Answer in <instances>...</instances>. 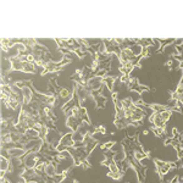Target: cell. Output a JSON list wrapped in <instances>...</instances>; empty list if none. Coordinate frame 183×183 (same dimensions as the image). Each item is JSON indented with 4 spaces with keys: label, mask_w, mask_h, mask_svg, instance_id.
<instances>
[{
    "label": "cell",
    "mask_w": 183,
    "mask_h": 183,
    "mask_svg": "<svg viewBox=\"0 0 183 183\" xmlns=\"http://www.w3.org/2000/svg\"><path fill=\"white\" fill-rule=\"evenodd\" d=\"M154 164H155L156 172L159 173L160 178L164 180V177L171 171V162H166V161H161V160L154 159Z\"/></svg>",
    "instance_id": "6da1fadb"
},
{
    "label": "cell",
    "mask_w": 183,
    "mask_h": 183,
    "mask_svg": "<svg viewBox=\"0 0 183 183\" xmlns=\"http://www.w3.org/2000/svg\"><path fill=\"white\" fill-rule=\"evenodd\" d=\"M134 59H136V55L133 54L131 46H127V48L121 49V51H120V54H118V61H120L121 65L129 64V62H132Z\"/></svg>",
    "instance_id": "7a4b0ae2"
},
{
    "label": "cell",
    "mask_w": 183,
    "mask_h": 183,
    "mask_svg": "<svg viewBox=\"0 0 183 183\" xmlns=\"http://www.w3.org/2000/svg\"><path fill=\"white\" fill-rule=\"evenodd\" d=\"M82 123H83V121H82L79 117H75V116H69V117H66V122H65L66 127L70 128L71 132H77Z\"/></svg>",
    "instance_id": "3957f363"
},
{
    "label": "cell",
    "mask_w": 183,
    "mask_h": 183,
    "mask_svg": "<svg viewBox=\"0 0 183 183\" xmlns=\"http://www.w3.org/2000/svg\"><path fill=\"white\" fill-rule=\"evenodd\" d=\"M150 123H153L154 127H159V128H165L166 127V121L161 117V115L157 113H152L150 117H149Z\"/></svg>",
    "instance_id": "277c9868"
},
{
    "label": "cell",
    "mask_w": 183,
    "mask_h": 183,
    "mask_svg": "<svg viewBox=\"0 0 183 183\" xmlns=\"http://www.w3.org/2000/svg\"><path fill=\"white\" fill-rule=\"evenodd\" d=\"M44 173H45L46 177H54L55 175H57V166L55 165L54 161H48L46 162Z\"/></svg>",
    "instance_id": "5b68a950"
},
{
    "label": "cell",
    "mask_w": 183,
    "mask_h": 183,
    "mask_svg": "<svg viewBox=\"0 0 183 183\" xmlns=\"http://www.w3.org/2000/svg\"><path fill=\"white\" fill-rule=\"evenodd\" d=\"M116 81H117V78L113 77V76H110V75H108V76H105V77L103 78V83H104V85H105L111 93L115 92V84H116Z\"/></svg>",
    "instance_id": "8992f818"
},
{
    "label": "cell",
    "mask_w": 183,
    "mask_h": 183,
    "mask_svg": "<svg viewBox=\"0 0 183 183\" xmlns=\"http://www.w3.org/2000/svg\"><path fill=\"white\" fill-rule=\"evenodd\" d=\"M60 144L65 145L67 149L73 148V147H75V142H73V139H72V132L64 134V136L61 137V139H60Z\"/></svg>",
    "instance_id": "52a82bcc"
},
{
    "label": "cell",
    "mask_w": 183,
    "mask_h": 183,
    "mask_svg": "<svg viewBox=\"0 0 183 183\" xmlns=\"http://www.w3.org/2000/svg\"><path fill=\"white\" fill-rule=\"evenodd\" d=\"M60 98L62 99L64 101H65V104L67 103V101H70L72 97H73V92H71L69 88H61L60 90H59V94H57Z\"/></svg>",
    "instance_id": "ba28073f"
},
{
    "label": "cell",
    "mask_w": 183,
    "mask_h": 183,
    "mask_svg": "<svg viewBox=\"0 0 183 183\" xmlns=\"http://www.w3.org/2000/svg\"><path fill=\"white\" fill-rule=\"evenodd\" d=\"M97 145H98V139H95V137H93L88 143H85L84 148H85V150H87V153L90 154V153L97 148Z\"/></svg>",
    "instance_id": "9c48e42d"
},
{
    "label": "cell",
    "mask_w": 183,
    "mask_h": 183,
    "mask_svg": "<svg viewBox=\"0 0 183 183\" xmlns=\"http://www.w3.org/2000/svg\"><path fill=\"white\" fill-rule=\"evenodd\" d=\"M37 66H36V64H31V62H25L23 64V70L22 72H25V73H36L37 72Z\"/></svg>",
    "instance_id": "30bf717a"
},
{
    "label": "cell",
    "mask_w": 183,
    "mask_h": 183,
    "mask_svg": "<svg viewBox=\"0 0 183 183\" xmlns=\"http://www.w3.org/2000/svg\"><path fill=\"white\" fill-rule=\"evenodd\" d=\"M25 136L28 137L29 141H32V139H37V138H39V132H38L37 129H34V128H28V129L26 131Z\"/></svg>",
    "instance_id": "8fae6325"
},
{
    "label": "cell",
    "mask_w": 183,
    "mask_h": 183,
    "mask_svg": "<svg viewBox=\"0 0 183 183\" xmlns=\"http://www.w3.org/2000/svg\"><path fill=\"white\" fill-rule=\"evenodd\" d=\"M149 108H150V110H152L153 113H161L162 111L166 110V106H164V105H159V104H150Z\"/></svg>",
    "instance_id": "7c38bea8"
},
{
    "label": "cell",
    "mask_w": 183,
    "mask_h": 183,
    "mask_svg": "<svg viewBox=\"0 0 183 183\" xmlns=\"http://www.w3.org/2000/svg\"><path fill=\"white\" fill-rule=\"evenodd\" d=\"M152 131L154 132V134L156 137H160V138H164V134H165V128H159V127H152Z\"/></svg>",
    "instance_id": "4fadbf2b"
},
{
    "label": "cell",
    "mask_w": 183,
    "mask_h": 183,
    "mask_svg": "<svg viewBox=\"0 0 183 183\" xmlns=\"http://www.w3.org/2000/svg\"><path fill=\"white\" fill-rule=\"evenodd\" d=\"M109 171L110 172H113V173H117V172H120V167H118V164L113 160V162L110 164V166H109Z\"/></svg>",
    "instance_id": "5bb4252c"
},
{
    "label": "cell",
    "mask_w": 183,
    "mask_h": 183,
    "mask_svg": "<svg viewBox=\"0 0 183 183\" xmlns=\"http://www.w3.org/2000/svg\"><path fill=\"white\" fill-rule=\"evenodd\" d=\"M147 90H150V88H149V87H147V85L138 84L136 88H134V90H133V92H137L138 94H142L143 92H147Z\"/></svg>",
    "instance_id": "9a60e30c"
},
{
    "label": "cell",
    "mask_w": 183,
    "mask_h": 183,
    "mask_svg": "<svg viewBox=\"0 0 183 183\" xmlns=\"http://www.w3.org/2000/svg\"><path fill=\"white\" fill-rule=\"evenodd\" d=\"M160 115H161V117H162V118H164V120L167 122L170 118H171V116H172V111H170V110H167V109H166L165 111H162V113H160Z\"/></svg>",
    "instance_id": "2e32d148"
},
{
    "label": "cell",
    "mask_w": 183,
    "mask_h": 183,
    "mask_svg": "<svg viewBox=\"0 0 183 183\" xmlns=\"http://www.w3.org/2000/svg\"><path fill=\"white\" fill-rule=\"evenodd\" d=\"M108 176H109V177H111L113 180H116V181H117V180H121L123 175H122L121 172H117V173H113V172H110V171H109Z\"/></svg>",
    "instance_id": "e0dca14e"
},
{
    "label": "cell",
    "mask_w": 183,
    "mask_h": 183,
    "mask_svg": "<svg viewBox=\"0 0 183 183\" xmlns=\"http://www.w3.org/2000/svg\"><path fill=\"white\" fill-rule=\"evenodd\" d=\"M129 79H131V76H127V75H121L120 76V81H121V83H123V84H128V82H129Z\"/></svg>",
    "instance_id": "ac0fdd59"
},
{
    "label": "cell",
    "mask_w": 183,
    "mask_h": 183,
    "mask_svg": "<svg viewBox=\"0 0 183 183\" xmlns=\"http://www.w3.org/2000/svg\"><path fill=\"white\" fill-rule=\"evenodd\" d=\"M180 103H181V104L183 105V94H182V95H180Z\"/></svg>",
    "instance_id": "d6986e66"
},
{
    "label": "cell",
    "mask_w": 183,
    "mask_h": 183,
    "mask_svg": "<svg viewBox=\"0 0 183 183\" xmlns=\"http://www.w3.org/2000/svg\"><path fill=\"white\" fill-rule=\"evenodd\" d=\"M73 183H77V182H76V181H75V182H73Z\"/></svg>",
    "instance_id": "ffe728a7"
}]
</instances>
